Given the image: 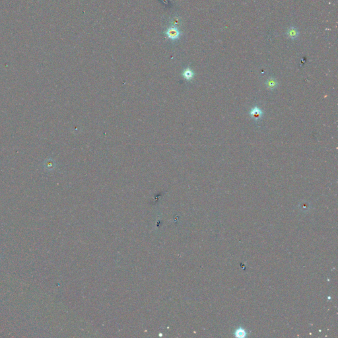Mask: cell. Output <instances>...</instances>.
<instances>
[{
    "label": "cell",
    "instance_id": "obj_2",
    "mask_svg": "<svg viewBox=\"0 0 338 338\" xmlns=\"http://www.w3.org/2000/svg\"><path fill=\"white\" fill-rule=\"evenodd\" d=\"M166 35L171 40H176L179 37L180 32L176 27H170L166 31Z\"/></svg>",
    "mask_w": 338,
    "mask_h": 338
},
{
    "label": "cell",
    "instance_id": "obj_5",
    "mask_svg": "<svg viewBox=\"0 0 338 338\" xmlns=\"http://www.w3.org/2000/svg\"><path fill=\"white\" fill-rule=\"evenodd\" d=\"M184 77H185V78H186V79H188V80L191 79L193 77V76H194L193 71H192L191 69H190L188 68V69H186V70L184 71Z\"/></svg>",
    "mask_w": 338,
    "mask_h": 338
},
{
    "label": "cell",
    "instance_id": "obj_3",
    "mask_svg": "<svg viewBox=\"0 0 338 338\" xmlns=\"http://www.w3.org/2000/svg\"><path fill=\"white\" fill-rule=\"evenodd\" d=\"M287 35L288 37L291 38L292 39H295L298 36V31L296 28L292 27L289 28V30L287 32Z\"/></svg>",
    "mask_w": 338,
    "mask_h": 338
},
{
    "label": "cell",
    "instance_id": "obj_1",
    "mask_svg": "<svg viewBox=\"0 0 338 338\" xmlns=\"http://www.w3.org/2000/svg\"><path fill=\"white\" fill-rule=\"evenodd\" d=\"M250 115L254 120H258L262 116L263 112L260 108L256 106L251 109L250 111Z\"/></svg>",
    "mask_w": 338,
    "mask_h": 338
},
{
    "label": "cell",
    "instance_id": "obj_4",
    "mask_svg": "<svg viewBox=\"0 0 338 338\" xmlns=\"http://www.w3.org/2000/svg\"><path fill=\"white\" fill-rule=\"evenodd\" d=\"M266 85H267V87L268 88L274 89V88H275L276 87H277V83L276 82V81L274 79L270 78L267 81V82H266Z\"/></svg>",
    "mask_w": 338,
    "mask_h": 338
}]
</instances>
